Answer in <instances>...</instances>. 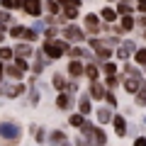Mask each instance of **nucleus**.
I'll return each mask as SVG.
<instances>
[{
  "instance_id": "obj_42",
  "label": "nucleus",
  "mask_w": 146,
  "mask_h": 146,
  "mask_svg": "<svg viewBox=\"0 0 146 146\" xmlns=\"http://www.w3.org/2000/svg\"><path fill=\"white\" fill-rule=\"evenodd\" d=\"M3 80H5V63L0 61V85H3Z\"/></svg>"
},
{
  "instance_id": "obj_9",
  "label": "nucleus",
  "mask_w": 146,
  "mask_h": 146,
  "mask_svg": "<svg viewBox=\"0 0 146 146\" xmlns=\"http://www.w3.org/2000/svg\"><path fill=\"white\" fill-rule=\"evenodd\" d=\"M83 71H85V61L83 58H71L66 66V76L68 78H83Z\"/></svg>"
},
{
  "instance_id": "obj_11",
  "label": "nucleus",
  "mask_w": 146,
  "mask_h": 146,
  "mask_svg": "<svg viewBox=\"0 0 146 146\" xmlns=\"http://www.w3.org/2000/svg\"><path fill=\"white\" fill-rule=\"evenodd\" d=\"M25 76H27V73L22 71L15 61H7L5 63V78H10V80H25Z\"/></svg>"
},
{
  "instance_id": "obj_29",
  "label": "nucleus",
  "mask_w": 146,
  "mask_h": 146,
  "mask_svg": "<svg viewBox=\"0 0 146 146\" xmlns=\"http://www.w3.org/2000/svg\"><path fill=\"white\" fill-rule=\"evenodd\" d=\"M0 7H5L10 12H17V10H22V0H0Z\"/></svg>"
},
{
  "instance_id": "obj_4",
  "label": "nucleus",
  "mask_w": 146,
  "mask_h": 146,
  "mask_svg": "<svg viewBox=\"0 0 146 146\" xmlns=\"http://www.w3.org/2000/svg\"><path fill=\"white\" fill-rule=\"evenodd\" d=\"M0 139H5L7 144H20L22 139V129L20 124H15V122H0Z\"/></svg>"
},
{
  "instance_id": "obj_45",
  "label": "nucleus",
  "mask_w": 146,
  "mask_h": 146,
  "mask_svg": "<svg viewBox=\"0 0 146 146\" xmlns=\"http://www.w3.org/2000/svg\"><path fill=\"white\" fill-rule=\"evenodd\" d=\"M107 3H117V0H107Z\"/></svg>"
},
{
  "instance_id": "obj_19",
  "label": "nucleus",
  "mask_w": 146,
  "mask_h": 146,
  "mask_svg": "<svg viewBox=\"0 0 146 146\" xmlns=\"http://www.w3.org/2000/svg\"><path fill=\"white\" fill-rule=\"evenodd\" d=\"M63 141H68V136H66L63 129H54L51 134H46V144H51V146H61Z\"/></svg>"
},
{
  "instance_id": "obj_7",
  "label": "nucleus",
  "mask_w": 146,
  "mask_h": 146,
  "mask_svg": "<svg viewBox=\"0 0 146 146\" xmlns=\"http://www.w3.org/2000/svg\"><path fill=\"white\" fill-rule=\"evenodd\" d=\"M22 12L29 17H42L44 15V0H22Z\"/></svg>"
},
{
  "instance_id": "obj_35",
  "label": "nucleus",
  "mask_w": 146,
  "mask_h": 146,
  "mask_svg": "<svg viewBox=\"0 0 146 146\" xmlns=\"http://www.w3.org/2000/svg\"><path fill=\"white\" fill-rule=\"evenodd\" d=\"M27 102L34 107V105H39V90H36V85H29V98H27Z\"/></svg>"
},
{
  "instance_id": "obj_44",
  "label": "nucleus",
  "mask_w": 146,
  "mask_h": 146,
  "mask_svg": "<svg viewBox=\"0 0 146 146\" xmlns=\"http://www.w3.org/2000/svg\"><path fill=\"white\" fill-rule=\"evenodd\" d=\"M136 3H146V0H136Z\"/></svg>"
},
{
  "instance_id": "obj_39",
  "label": "nucleus",
  "mask_w": 146,
  "mask_h": 146,
  "mask_svg": "<svg viewBox=\"0 0 146 146\" xmlns=\"http://www.w3.org/2000/svg\"><path fill=\"white\" fill-rule=\"evenodd\" d=\"M134 17H136V27L146 29V15H141V12H139V15H134Z\"/></svg>"
},
{
  "instance_id": "obj_26",
  "label": "nucleus",
  "mask_w": 146,
  "mask_h": 146,
  "mask_svg": "<svg viewBox=\"0 0 146 146\" xmlns=\"http://www.w3.org/2000/svg\"><path fill=\"white\" fill-rule=\"evenodd\" d=\"M131 61H134L136 66L144 68V66H146V46H136V51L131 54Z\"/></svg>"
},
{
  "instance_id": "obj_21",
  "label": "nucleus",
  "mask_w": 146,
  "mask_h": 146,
  "mask_svg": "<svg viewBox=\"0 0 146 146\" xmlns=\"http://www.w3.org/2000/svg\"><path fill=\"white\" fill-rule=\"evenodd\" d=\"M98 15H100V20H102V22H107V25H115V22L119 20V15H117V10H115V7H102V10H100Z\"/></svg>"
},
{
  "instance_id": "obj_33",
  "label": "nucleus",
  "mask_w": 146,
  "mask_h": 146,
  "mask_svg": "<svg viewBox=\"0 0 146 146\" xmlns=\"http://www.w3.org/2000/svg\"><path fill=\"white\" fill-rule=\"evenodd\" d=\"M134 105L136 107H146V88H139L134 93Z\"/></svg>"
},
{
  "instance_id": "obj_24",
  "label": "nucleus",
  "mask_w": 146,
  "mask_h": 146,
  "mask_svg": "<svg viewBox=\"0 0 146 146\" xmlns=\"http://www.w3.org/2000/svg\"><path fill=\"white\" fill-rule=\"evenodd\" d=\"M102 83H105V88H107V90H117V88L122 85V73H112V76H105Z\"/></svg>"
},
{
  "instance_id": "obj_25",
  "label": "nucleus",
  "mask_w": 146,
  "mask_h": 146,
  "mask_svg": "<svg viewBox=\"0 0 146 146\" xmlns=\"http://www.w3.org/2000/svg\"><path fill=\"white\" fill-rule=\"evenodd\" d=\"M85 122H88V117H85L83 112H71V115H68V124H71L73 129H80Z\"/></svg>"
},
{
  "instance_id": "obj_32",
  "label": "nucleus",
  "mask_w": 146,
  "mask_h": 146,
  "mask_svg": "<svg viewBox=\"0 0 146 146\" xmlns=\"http://www.w3.org/2000/svg\"><path fill=\"white\" fill-rule=\"evenodd\" d=\"M22 32H25V25H10L7 27V36H12V39H22Z\"/></svg>"
},
{
  "instance_id": "obj_37",
  "label": "nucleus",
  "mask_w": 146,
  "mask_h": 146,
  "mask_svg": "<svg viewBox=\"0 0 146 146\" xmlns=\"http://www.w3.org/2000/svg\"><path fill=\"white\" fill-rule=\"evenodd\" d=\"M58 5L61 7H83V0H58Z\"/></svg>"
},
{
  "instance_id": "obj_38",
  "label": "nucleus",
  "mask_w": 146,
  "mask_h": 146,
  "mask_svg": "<svg viewBox=\"0 0 146 146\" xmlns=\"http://www.w3.org/2000/svg\"><path fill=\"white\" fill-rule=\"evenodd\" d=\"M0 22L3 25H12V12L5 10V7H0Z\"/></svg>"
},
{
  "instance_id": "obj_2",
  "label": "nucleus",
  "mask_w": 146,
  "mask_h": 146,
  "mask_svg": "<svg viewBox=\"0 0 146 146\" xmlns=\"http://www.w3.org/2000/svg\"><path fill=\"white\" fill-rule=\"evenodd\" d=\"M68 46H71V42H66L63 36H54V39H44L39 49L44 51V56H46L49 61H58V58L66 56Z\"/></svg>"
},
{
  "instance_id": "obj_20",
  "label": "nucleus",
  "mask_w": 146,
  "mask_h": 146,
  "mask_svg": "<svg viewBox=\"0 0 146 146\" xmlns=\"http://www.w3.org/2000/svg\"><path fill=\"white\" fill-rule=\"evenodd\" d=\"M66 56H68V58H83V61H85V58H90L93 54H90L88 49H83V46H73V44H71L68 51H66Z\"/></svg>"
},
{
  "instance_id": "obj_8",
  "label": "nucleus",
  "mask_w": 146,
  "mask_h": 146,
  "mask_svg": "<svg viewBox=\"0 0 146 146\" xmlns=\"http://www.w3.org/2000/svg\"><path fill=\"white\" fill-rule=\"evenodd\" d=\"M134 51H136V44L131 42V39H124V42H119V46L115 49V56L119 58V61H129Z\"/></svg>"
},
{
  "instance_id": "obj_22",
  "label": "nucleus",
  "mask_w": 146,
  "mask_h": 146,
  "mask_svg": "<svg viewBox=\"0 0 146 146\" xmlns=\"http://www.w3.org/2000/svg\"><path fill=\"white\" fill-rule=\"evenodd\" d=\"M100 73L102 76H112V73H119V63L107 58V61H100Z\"/></svg>"
},
{
  "instance_id": "obj_30",
  "label": "nucleus",
  "mask_w": 146,
  "mask_h": 146,
  "mask_svg": "<svg viewBox=\"0 0 146 146\" xmlns=\"http://www.w3.org/2000/svg\"><path fill=\"white\" fill-rule=\"evenodd\" d=\"M115 10H117V15H134L136 7H131V3H119V0H117Z\"/></svg>"
},
{
  "instance_id": "obj_3",
  "label": "nucleus",
  "mask_w": 146,
  "mask_h": 146,
  "mask_svg": "<svg viewBox=\"0 0 146 146\" xmlns=\"http://www.w3.org/2000/svg\"><path fill=\"white\" fill-rule=\"evenodd\" d=\"M61 36L66 39V42H71V44H83L85 39H88L85 29L78 27L76 22H66V25H61Z\"/></svg>"
},
{
  "instance_id": "obj_31",
  "label": "nucleus",
  "mask_w": 146,
  "mask_h": 146,
  "mask_svg": "<svg viewBox=\"0 0 146 146\" xmlns=\"http://www.w3.org/2000/svg\"><path fill=\"white\" fill-rule=\"evenodd\" d=\"M44 12H46V15H58V12H61L58 0H46V3H44Z\"/></svg>"
},
{
  "instance_id": "obj_43",
  "label": "nucleus",
  "mask_w": 146,
  "mask_h": 146,
  "mask_svg": "<svg viewBox=\"0 0 146 146\" xmlns=\"http://www.w3.org/2000/svg\"><path fill=\"white\" fill-rule=\"evenodd\" d=\"M119 3H131V0H119Z\"/></svg>"
},
{
  "instance_id": "obj_23",
  "label": "nucleus",
  "mask_w": 146,
  "mask_h": 146,
  "mask_svg": "<svg viewBox=\"0 0 146 146\" xmlns=\"http://www.w3.org/2000/svg\"><path fill=\"white\" fill-rule=\"evenodd\" d=\"M66 85H68V76H63V73H54L51 76V88L56 90V93L66 90Z\"/></svg>"
},
{
  "instance_id": "obj_5",
  "label": "nucleus",
  "mask_w": 146,
  "mask_h": 146,
  "mask_svg": "<svg viewBox=\"0 0 146 146\" xmlns=\"http://www.w3.org/2000/svg\"><path fill=\"white\" fill-rule=\"evenodd\" d=\"M83 29L88 36H100L102 34V20L98 12H85L83 15Z\"/></svg>"
},
{
  "instance_id": "obj_41",
  "label": "nucleus",
  "mask_w": 146,
  "mask_h": 146,
  "mask_svg": "<svg viewBox=\"0 0 146 146\" xmlns=\"http://www.w3.org/2000/svg\"><path fill=\"white\" fill-rule=\"evenodd\" d=\"M136 12H141V15H146V3H136Z\"/></svg>"
},
{
  "instance_id": "obj_28",
  "label": "nucleus",
  "mask_w": 146,
  "mask_h": 146,
  "mask_svg": "<svg viewBox=\"0 0 146 146\" xmlns=\"http://www.w3.org/2000/svg\"><path fill=\"white\" fill-rule=\"evenodd\" d=\"M12 58H15V49H12V46H5V44H0V61L7 63V61H12Z\"/></svg>"
},
{
  "instance_id": "obj_14",
  "label": "nucleus",
  "mask_w": 146,
  "mask_h": 146,
  "mask_svg": "<svg viewBox=\"0 0 146 146\" xmlns=\"http://www.w3.org/2000/svg\"><path fill=\"white\" fill-rule=\"evenodd\" d=\"M105 83H100V80H90V88H88V95L93 100H98V102H102V98H105Z\"/></svg>"
},
{
  "instance_id": "obj_36",
  "label": "nucleus",
  "mask_w": 146,
  "mask_h": 146,
  "mask_svg": "<svg viewBox=\"0 0 146 146\" xmlns=\"http://www.w3.org/2000/svg\"><path fill=\"white\" fill-rule=\"evenodd\" d=\"M32 131H34V141L36 144H44V141H46V131H44L42 127H32Z\"/></svg>"
},
{
  "instance_id": "obj_15",
  "label": "nucleus",
  "mask_w": 146,
  "mask_h": 146,
  "mask_svg": "<svg viewBox=\"0 0 146 146\" xmlns=\"http://www.w3.org/2000/svg\"><path fill=\"white\" fill-rule=\"evenodd\" d=\"M71 107H73V95H68L66 90H61V93L56 95V110H61V112H68Z\"/></svg>"
},
{
  "instance_id": "obj_17",
  "label": "nucleus",
  "mask_w": 146,
  "mask_h": 146,
  "mask_svg": "<svg viewBox=\"0 0 146 146\" xmlns=\"http://www.w3.org/2000/svg\"><path fill=\"white\" fill-rule=\"evenodd\" d=\"M122 88H124V93L134 95L136 90L141 88V80L139 78H129V76H122Z\"/></svg>"
},
{
  "instance_id": "obj_10",
  "label": "nucleus",
  "mask_w": 146,
  "mask_h": 146,
  "mask_svg": "<svg viewBox=\"0 0 146 146\" xmlns=\"http://www.w3.org/2000/svg\"><path fill=\"white\" fill-rule=\"evenodd\" d=\"M12 49H15V58H32V56H34V44L22 42V39H20Z\"/></svg>"
},
{
  "instance_id": "obj_6",
  "label": "nucleus",
  "mask_w": 146,
  "mask_h": 146,
  "mask_svg": "<svg viewBox=\"0 0 146 146\" xmlns=\"http://www.w3.org/2000/svg\"><path fill=\"white\" fill-rule=\"evenodd\" d=\"M29 90V85H25V80H12V85H5L0 88V98H7V100H17Z\"/></svg>"
},
{
  "instance_id": "obj_40",
  "label": "nucleus",
  "mask_w": 146,
  "mask_h": 146,
  "mask_svg": "<svg viewBox=\"0 0 146 146\" xmlns=\"http://www.w3.org/2000/svg\"><path fill=\"white\" fill-rule=\"evenodd\" d=\"M131 146H146V136H136Z\"/></svg>"
},
{
  "instance_id": "obj_12",
  "label": "nucleus",
  "mask_w": 146,
  "mask_h": 146,
  "mask_svg": "<svg viewBox=\"0 0 146 146\" xmlns=\"http://www.w3.org/2000/svg\"><path fill=\"white\" fill-rule=\"evenodd\" d=\"M110 124L115 127V134L119 136V139L127 136V129H129V127H127V117L124 115H112V122H110Z\"/></svg>"
},
{
  "instance_id": "obj_1",
  "label": "nucleus",
  "mask_w": 146,
  "mask_h": 146,
  "mask_svg": "<svg viewBox=\"0 0 146 146\" xmlns=\"http://www.w3.org/2000/svg\"><path fill=\"white\" fill-rule=\"evenodd\" d=\"M78 131H80V136L76 139V146H105L107 144V134H105L102 124L85 122Z\"/></svg>"
},
{
  "instance_id": "obj_34",
  "label": "nucleus",
  "mask_w": 146,
  "mask_h": 146,
  "mask_svg": "<svg viewBox=\"0 0 146 146\" xmlns=\"http://www.w3.org/2000/svg\"><path fill=\"white\" fill-rule=\"evenodd\" d=\"M105 105H107V107H112V110H115L117 107V105H119V102H117V95H115V90H105Z\"/></svg>"
},
{
  "instance_id": "obj_13",
  "label": "nucleus",
  "mask_w": 146,
  "mask_h": 146,
  "mask_svg": "<svg viewBox=\"0 0 146 146\" xmlns=\"http://www.w3.org/2000/svg\"><path fill=\"white\" fill-rule=\"evenodd\" d=\"M76 105H78V112H83L85 117L93 115V98H90L88 93H80V95H78V102H76Z\"/></svg>"
},
{
  "instance_id": "obj_27",
  "label": "nucleus",
  "mask_w": 146,
  "mask_h": 146,
  "mask_svg": "<svg viewBox=\"0 0 146 146\" xmlns=\"http://www.w3.org/2000/svg\"><path fill=\"white\" fill-rule=\"evenodd\" d=\"M22 42H29V44L39 42V32H36L34 27H25V32H22Z\"/></svg>"
},
{
  "instance_id": "obj_18",
  "label": "nucleus",
  "mask_w": 146,
  "mask_h": 146,
  "mask_svg": "<svg viewBox=\"0 0 146 146\" xmlns=\"http://www.w3.org/2000/svg\"><path fill=\"white\" fill-rule=\"evenodd\" d=\"M95 119H98V124H110L112 122V107H98L95 110Z\"/></svg>"
},
{
  "instance_id": "obj_16",
  "label": "nucleus",
  "mask_w": 146,
  "mask_h": 146,
  "mask_svg": "<svg viewBox=\"0 0 146 146\" xmlns=\"http://www.w3.org/2000/svg\"><path fill=\"white\" fill-rule=\"evenodd\" d=\"M83 78H88V80H100V63H95V61H85Z\"/></svg>"
}]
</instances>
